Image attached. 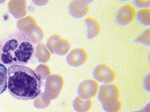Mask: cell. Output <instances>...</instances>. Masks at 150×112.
I'll use <instances>...</instances> for the list:
<instances>
[{"label": "cell", "mask_w": 150, "mask_h": 112, "mask_svg": "<svg viewBox=\"0 0 150 112\" xmlns=\"http://www.w3.org/2000/svg\"><path fill=\"white\" fill-rule=\"evenodd\" d=\"M42 79L27 66L13 65L8 68V90L15 99L34 100L42 93Z\"/></svg>", "instance_id": "cell-1"}, {"label": "cell", "mask_w": 150, "mask_h": 112, "mask_svg": "<svg viewBox=\"0 0 150 112\" xmlns=\"http://www.w3.org/2000/svg\"><path fill=\"white\" fill-rule=\"evenodd\" d=\"M33 53V43L22 32H12L0 37V63L4 66L27 64Z\"/></svg>", "instance_id": "cell-2"}, {"label": "cell", "mask_w": 150, "mask_h": 112, "mask_svg": "<svg viewBox=\"0 0 150 112\" xmlns=\"http://www.w3.org/2000/svg\"><path fill=\"white\" fill-rule=\"evenodd\" d=\"M98 97L105 112H118L121 109V102L118 101L119 91L116 85H102L99 88Z\"/></svg>", "instance_id": "cell-3"}, {"label": "cell", "mask_w": 150, "mask_h": 112, "mask_svg": "<svg viewBox=\"0 0 150 112\" xmlns=\"http://www.w3.org/2000/svg\"><path fill=\"white\" fill-rule=\"evenodd\" d=\"M17 27L19 32L26 35L33 43H39L43 37L42 29L38 26L35 20L31 16H27L17 22Z\"/></svg>", "instance_id": "cell-4"}, {"label": "cell", "mask_w": 150, "mask_h": 112, "mask_svg": "<svg viewBox=\"0 0 150 112\" xmlns=\"http://www.w3.org/2000/svg\"><path fill=\"white\" fill-rule=\"evenodd\" d=\"M64 80L59 75H49L46 78L44 93L51 99H55L59 96L63 88Z\"/></svg>", "instance_id": "cell-5"}, {"label": "cell", "mask_w": 150, "mask_h": 112, "mask_svg": "<svg viewBox=\"0 0 150 112\" xmlns=\"http://www.w3.org/2000/svg\"><path fill=\"white\" fill-rule=\"evenodd\" d=\"M47 48L51 53L57 54L59 56H64L69 52L70 44L67 40L63 39L59 35H53L48 39L47 43Z\"/></svg>", "instance_id": "cell-6"}, {"label": "cell", "mask_w": 150, "mask_h": 112, "mask_svg": "<svg viewBox=\"0 0 150 112\" xmlns=\"http://www.w3.org/2000/svg\"><path fill=\"white\" fill-rule=\"evenodd\" d=\"M93 78L99 82L109 83L114 80L115 74L109 67L105 65H98L93 71Z\"/></svg>", "instance_id": "cell-7"}, {"label": "cell", "mask_w": 150, "mask_h": 112, "mask_svg": "<svg viewBox=\"0 0 150 112\" xmlns=\"http://www.w3.org/2000/svg\"><path fill=\"white\" fill-rule=\"evenodd\" d=\"M98 91V83L93 80H83L78 88L79 96L83 99H90L96 95Z\"/></svg>", "instance_id": "cell-8"}, {"label": "cell", "mask_w": 150, "mask_h": 112, "mask_svg": "<svg viewBox=\"0 0 150 112\" xmlns=\"http://www.w3.org/2000/svg\"><path fill=\"white\" fill-rule=\"evenodd\" d=\"M66 60L69 66L74 67H78L85 62V61L87 60V54L83 49L76 48L72 50L68 54Z\"/></svg>", "instance_id": "cell-9"}, {"label": "cell", "mask_w": 150, "mask_h": 112, "mask_svg": "<svg viewBox=\"0 0 150 112\" xmlns=\"http://www.w3.org/2000/svg\"><path fill=\"white\" fill-rule=\"evenodd\" d=\"M86 1H72L70 2L69 11L70 15L75 18H81L84 17L88 13V6Z\"/></svg>", "instance_id": "cell-10"}, {"label": "cell", "mask_w": 150, "mask_h": 112, "mask_svg": "<svg viewBox=\"0 0 150 112\" xmlns=\"http://www.w3.org/2000/svg\"><path fill=\"white\" fill-rule=\"evenodd\" d=\"M134 9L129 5L122 7L116 14V21L120 26H125L134 19Z\"/></svg>", "instance_id": "cell-11"}, {"label": "cell", "mask_w": 150, "mask_h": 112, "mask_svg": "<svg viewBox=\"0 0 150 112\" xmlns=\"http://www.w3.org/2000/svg\"><path fill=\"white\" fill-rule=\"evenodd\" d=\"M26 4V1H9L8 11L11 15L17 19H21L23 18L27 13Z\"/></svg>", "instance_id": "cell-12"}, {"label": "cell", "mask_w": 150, "mask_h": 112, "mask_svg": "<svg viewBox=\"0 0 150 112\" xmlns=\"http://www.w3.org/2000/svg\"><path fill=\"white\" fill-rule=\"evenodd\" d=\"M73 106L77 112H86L91 108L92 101L90 99H83L78 96L73 102Z\"/></svg>", "instance_id": "cell-13"}, {"label": "cell", "mask_w": 150, "mask_h": 112, "mask_svg": "<svg viewBox=\"0 0 150 112\" xmlns=\"http://www.w3.org/2000/svg\"><path fill=\"white\" fill-rule=\"evenodd\" d=\"M86 26H87V37L88 39H91L97 37L99 33V25L94 19L93 18H87L85 20Z\"/></svg>", "instance_id": "cell-14"}, {"label": "cell", "mask_w": 150, "mask_h": 112, "mask_svg": "<svg viewBox=\"0 0 150 112\" xmlns=\"http://www.w3.org/2000/svg\"><path fill=\"white\" fill-rule=\"evenodd\" d=\"M34 52H35L36 57L38 60V62H43V63L47 62L50 59V52L48 50V48L43 44L38 45Z\"/></svg>", "instance_id": "cell-15"}, {"label": "cell", "mask_w": 150, "mask_h": 112, "mask_svg": "<svg viewBox=\"0 0 150 112\" xmlns=\"http://www.w3.org/2000/svg\"><path fill=\"white\" fill-rule=\"evenodd\" d=\"M8 88V70L4 65L0 63V95Z\"/></svg>", "instance_id": "cell-16"}, {"label": "cell", "mask_w": 150, "mask_h": 112, "mask_svg": "<svg viewBox=\"0 0 150 112\" xmlns=\"http://www.w3.org/2000/svg\"><path fill=\"white\" fill-rule=\"evenodd\" d=\"M50 102H51V99L44 92H43L34 100V106L38 109H43V108L48 106Z\"/></svg>", "instance_id": "cell-17"}, {"label": "cell", "mask_w": 150, "mask_h": 112, "mask_svg": "<svg viewBox=\"0 0 150 112\" xmlns=\"http://www.w3.org/2000/svg\"><path fill=\"white\" fill-rule=\"evenodd\" d=\"M138 20L145 26L149 25V9L140 10L137 13Z\"/></svg>", "instance_id": "cell-18"}, {"label": "cell", "mask_w": 150, "mask_h": 112, "mask_svg": "<svg viewBox=\"0 0 150 112\" xmlns=\"http://www.w3.org/2000/svg\"><path fill=\"white\" fill-rule=\"evenodd\" d=\"M35 72L43 80V79L47 78L48 76H49V74H50V70L48 68V66H47L46 65L40 64L39 66H37V68L35 70Z\"/></svg>", "instance_id": "cell-19"}, {"label": "cell", "mask_w": 150, "mask_h": 112, "mask_svg": "<svg viewBox=\"0 0 150 112\" xmlns=\"http://www.w3.org/2000/svg\"><path fill=\"white\" fill-rule=\"evenodd\" d=\"M134 3L137 7H140V8H146L149 6V1H135Z\"/></svg>", "instance_id": "cell-20"}, {"label": "cell", "mask_w": 150, "mask_h": 112, "mask_svg": "<svg viewBox=\"0 0 150 112\" xmlns=\"http://www.w3.org/2000/svg\"><path fill=\"white\" fill-rule=\"evenodd\" d=\"M134 112H149V104H148V105H147V106H146L143 110L139 111H134Z\"/></svg>", "instance_id": "cell-21"}]
</instances>
